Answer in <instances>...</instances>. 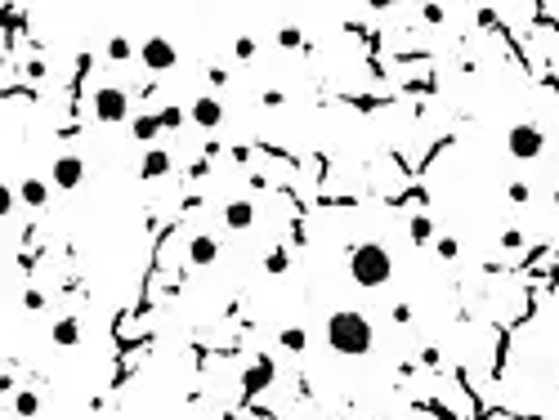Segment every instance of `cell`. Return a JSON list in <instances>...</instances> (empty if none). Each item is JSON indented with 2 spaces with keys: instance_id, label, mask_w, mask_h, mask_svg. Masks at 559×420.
<instances>
[{
  "instance_id": "1",
  "label": "cell",
  "mask_w": 559,
  "mask_h": 420,
  "mask_svg": "<svg viewBox=\"0 0 559 420\" xmlns=\"http://www.w3.org/2000/svg\"><path fill=\"white\" fill-rule=\"evenodd\" d=\"M371 344H376V327L367 322L358 309H341L327 317V349L341 358H363L371 354Z\"/></svg>"
},
{
  "instance_id": "2",
  "label": "cell",
  "mask_w": 559,
  "mask_h": 420,
  "mask_svg": "<svg viewBox=\"0 0 559 420\" xmlns=\"http://www.w3.org/2000/svg\"><path fill=\"white\" fill-rule=\"evenodd\" d=\"M349 277H353V287L376 291L394 277V255H389L381 242H358L349 250Z\"/></svg>"
},
{
  "instance_id": "3",
  "label": "cell",
  "mask_w": 559,
  "mask_h": 420,
  "mask_svg": "<svg viewBox=\"0 0 559 420\" xmlns=\"http://www.w3.org/2000/svg\"><path fill=\"white\" fill-rule=\"evenodd\" d=\"M505 153H510L515 161H537L541 153H546V134H541V126H533V121L510 126V134H505Z\"/></svg>"
},
{
  "instance_id": "4",
  "label": "cell",
  "mask_w": 559,
  "mask_h": 420,
  "mask_svg": "<svg viewBox=\"0 0 559 420\" xmlns=\"http://www.w3.org/2000/svg\"><path fill=\"white\" fill-rule=\"evenodd\" d=\"M90 103H94V116H99L104 126H121L126 112H130V94H126L121 86H99Z\"/></svg>"
},
{
  "instance_id": "5",
  "label": "cell",
  "mask_w": 559,
  "mask_h": 420,
  "mask_svg": "<svg viewBox=\"0 0 559 420\" xmlns=\"http://www.w3.org/2000/svg\"><path fill=\"white\" fill-rule=\"evenodd\" d=\"M273 380H278V362L268 358V354H260V358L242 372V402H256Z\"/></svg>"
},
{
  "instance_id": "6",
  "label": "cell",
  "mask_w": 559,
  "mask_h": 420,
  "mask_svg": "<svg viewBox=\"0 0 559 420\" xmlns=\"http://www.w3.org/2000/svg\"><path fill=\"white\" fill-rule=\"evenodd\" d=\"M139 58H143L148 72H171V67L179 63V49L166 41V36H148V41L139 45Z\"/></svg>"
},
{
  "instance_id": "7",
  "label": "cell",
  "mask_w": 559,
  "mask_h": 420,
  "mask_svg": "<svg viewBox=\"0 0 559 420\" xmlns=\"http://www.w3.org/2000/svg\"><path fill=\"white\" fill-rule=\"evenodd\" d=\"M188 116H193L197 130H219V126H224V103H219L215 94H201V98H193Z\"/></svg>"
},
{
  "instance_id": "8",
  "label": "cell",
  "mask_w": 559,
  "mask_h": 420,
  "mask_svg": "<svg viewBox=\"0 0 559 420\" xmlns=\"http://www.w3.org/2000/svg\"><path fill=\"white\" fill-rule=\"evenodd\" d=\"M49 179H54V188H81V179H86V161L81 157H72V153H63L59 161H54V170H49Z\"/></svg>"
},
{
  "instance_id": "9",
  "label": "cell",
  "mask_w": 559,
  "mask_h": 420,
  "mask_svg": "<svg viewBox=\"0 0 559 420\" xmlns=\"http://www.w3.org/2000/svg\"><path fill=\"white\" fill-rule=\"evenodd\" d=\"M49 340H54V349H76V344H81V317H76V313L54 317V327H49Z\"/></svg>"
},
{
  "instance_id": "10",
  "label": "cell",
  "mask_w": 559,
  "mask_h": 420,
  "mask_svg": "<svg viewBox=\"0 0 559 420\" xmlns=\"http://www.w3.org/2000/svg\"><path fill=\"white\" fill-rule=\"evenodd\" d=\"M251 224H256V201H246V197H237L224 206V228L228 232H246Z\"/></svg>"
},
{
  "instance_id": "11",
  "label": "cell",
  "mask_w": 559,
  "mask_h": 420,
  "mask_svg": "<svg viewBox=\"0 0 559 420\" xmlns=\"http://www.w3.org/2000/svg\"><path fill=\"white\" fill-rule=\"evenodd\" d=\"M219 260V242L211 237V232H197V237H188V264L193 268H211Z\"/></svg>"
},
{
  "instance_id": "12",
  "label": "cell",
  "mask_w": 559,
  "mask_h": 420,
  "mask_svg": "<svg viewBox=\"0 0 559 420\" xmlns=\"http://www.w3.org/2000/svg\"><path fill=\"white\" fill-rule=\"evenodd\" d=\"M171 175V153L166 148H148L139 161V179H166Z\"/></svg>"
},
{
  "instance_id": "13",
  "label": "cell",
  "mask_w": 559,
  "mask_h": 420,
  "mask_svg": "<svg viewBox=\"0 0 559 420\" xmlns=\"http://www.w3.org/2000/svg\"><path fill=\"white\" fill-rule=\"evenodd\" d=\"M19 197H23V206H31V210H45L49 206V188L41 179H23L19 183Z\"/></svg>"
},
{
  "instance_id": "14",
  "label": "cell",
  "mask_w": 559,
  "mask_h": 420,
  "mask_svg": "<svg viewBox=\"0 0 559 420\" xmlns=\"http://www.w3.org/2000/svg\"><path fill=\"white\" fill-rule=\"evenodd\" d=\"M161 130H166V126H161V116H152V112H143V116H134V121H130V134H134L139 143H152Z\"/></svg>"
},
{
  "instance_id": "15",
  "label": "cell",
  "mask_w": 559,
  "mask_h": 420,
  "mask_svg": "<svg viewBox=\"0 0 559 420\" xmlns=\"http://www.w3.org/2000/svg\"><path fill=\"white\" fill-rule=\"evenodd\" d=\"M41 411V394L36 389H23L19 398H14V416H23V420H31V416H36Z\"/></svg>"
},
{
  "instance_id": "16",
  "label": "cell",
  "mask_w": 559,
  "mask_h": 420,
  "mask_svg": "<svg viewBox=\"0 0 559 420\" xmlns=\"http://www.w3.org/2000/svg\"><path fill=\"white\" fill-rule=\"evenodd\" d=\"M408 232H412V242H416V246H425V242L434 237V220H430V215H416V220L408 224Z\"/></svg>"
},
{
  "instance_id": "17",
  "label": "cell",
  "mask_w": 559,
  "mask_h": 420,
  "mask_svg": "<svg viewBox=\"0 0 559 420\" xmlns=\"http://www.w3.org/2000/svg\"><path fill=\"white\" fill-rule=\"evenodd\" d=\"M278 340H282V349H286V354H304V344H309V335H304L300 327H286V331L278 335Z\"/></svg>"
},
{
  "instance_id": "18",
  "label": "cell",
  "mask_w": 559,
  "mask_h": 420,
  "mask_svg": "<svg viewBox=\"0 0 559 420\" xmlns=\"http://www.w3.org/2000/svg\"><path fill=\"white\" fill-rule=\"evenodd\" d=\"M286 264H291V255H286V246H273V250H268V260H264V273L282 277V273H286Z\"/></svg>"
},
{
  "instance_id": "19",
  "label": "cell",
  "mask_w": 559,
  "mask_h": 420,
  "mask_svg": "<svg viewBox=\"0 0 559 420\" xmlns=\"http://www.w3.org/2000/svg\"><path fill=\"white\" fill-rule=\"evenodd\" d=\"M108 58H112V63H130V58H134V45H130L126 36H112V41H108Z\"/></svg>"
},
{
  "instance_id": "20",
  "label": "cell",
  "mask_w": 559,
  "mask_h": 420,
  "mask_svg": "<svg viewBox=\"0 0 559 420\" xmlns=\"http://www.w3.org/2000/svg\"><path fill=\"white\" fill-rule=\"evenodd\" d=\"M278 45H282V49H300V45H304L300 27H278Z\"/></svg>"
},
{
  "instance_id": "21",
  "label": "cell",
  "mask_w": 559,
  "mask_h": 420,
  "mask_svg": "<svg viewBox=\"0 0 559 420\" xmlns=\"http://www.w3.org/2000/svg\"><path fill=\"white\" fill-rule=\"evenodd\" d=\"M23 72H27V81H45V76H49V67H45V58H27V63H23Z\"/></svg>"
},
{
  "instance_id": "22",
  "label": "cell",
  "mask_w": 559,
  "mask_h": 420,
  "mask_svg": "<svg viewBox=\"0 0 559 420\" xmlns=\"http://www.w3.org/2000/svg\"><path fill=\"white\" fill-rule=\"evenodd\" d=\"M233 54H237V58H242V63H251V58H256V41H251V36H237V45H233Z\"/></svg>"
},
{
  "instance_id": "23",
  "label": "cell",
  "mask_w": 559,
  "mask_h": 420,
  "mask_svg": "<svg viewBox=\"0 0 559 420\" xmlns=\"http://www.w3.org/2000/svg\"><path fill=\"white\" fill-rule=\"evenodd\" d=\"M157 116H161L166 130H179V126H183V112H179V108H166V112H157Z\"/></svg>"
},
{
  "instance_id": "24",
  "label": "cell",
  "mask_w": 559,
  "mask_h": 420,
  "mask_svg": "<svg viewBox=\"0 0 559 420\" xmlns=\"http://www.w3.org/2000/svg\"><path fill=\"white\" fill-rule=\"evenodd\" d=\"M438 255H443V260H456V255H461V246H456V237H438Z\"/></svg>"
},
{
  "instance_id": "25",
  "label": "cell",
  "mask_w": 559,
  "mask_h": 420,
  "mask_svg": "<svg viewBox=\"0 0 559 420\" xmlns=\"http://www.w3.org/2000/svg\"><path fill=\"white\" fill-rule=\"evenodd\" d=\"M501 246H505V250H519V246H523V232H519V228H505V232H501Z\"/></svg>"
},
{
  "instance_id": "26",
  "label": "cell",
  "mask_w": 559,
  "mask_h": 420,
  "mask_svg": "<svg viewBox=\"0 0 559 420\" xmlns=\"http://www.w3.org/2000/svg\"><path fill=\"white\" fill-rule=\"evenodd\" d=\"M528 183H510V201H515V206H528Z\"/></svg>"
},
{
  "instance_id": "27",
  "label": "cell",
  "mask_w": 559,
  "mask_h": 420,
  "mask_svg": "<svg viewBox=\"0 0 559 420\" xmlns=\"http://www.w3.org/2000/svg\"><path fill=\"white\" fill-rule=\"evenodd\" d=\"M23 304H27V309H31V313H41V309H45V295H41V291H36V287H31V291H27V295H23Z\"/></svg>"
},
{
  "instance_id": "28",
  "label": "cell",
  "mask_w": 559,
  "mask_h": 420,
  "mask_svg": "<svg viewBox=\"0 0 559 420\" xmlns=\"http://www.w3.org/2000/svg\"><path fill=\"white\" fill-rule=\"evenodd\" d=\"M420 19H425V23H434V27H438V23H443V19H448V14H443V9H438V5H425V9H420Z\"/></svg>"
},
{
  "instance_id": "29",
  "label": "cell",
  "mask_w": 559,
  "mask_h": 420,
  "mask_svg": "<svg viewBox=\"0 0 559 420\" xmlns=\"http://www.w3.org/2000/svg\"><path fill=\"white\" fill-rule=\"evenodd\" d=\"M282 103H286L282 90H264V108H282Z\"/></svg>"
},
{
  "instance_id": "30",
  "label": "cell",
  "mask_w": 559,
  "mask_h": 420,
  "mask_svg": "<svg viewBox=\"0 0 559 420\" xmlns=\"http://www.w3.org/2000/svg\"><path fill=\"white\" fill-rule=\"evenodd\" d=\"M211 175V161H193L188 165V179H206Z\"/></svg>"
},
{
  "instance_id": "31",
  "label": "cell",
  "mask_w": 559,
  "mask_h": 420,
  "mask_svg": "<svg viewBox=\"0 0 559 420\" xmlns=\"http://www.w3.org/2000/svg\"><path fill=\"white\" fill-rule=\"evenodd\" d=\"M14 197H19V193H14V188H5V193H0V210H5V215L14 210Z\"/></svg>"
},
{
  "instance_id": "32",
  "label": "cell",
  "mask_w": 559,
  "mask_h": 420,
  "mask_svg": "<svg viewBox=\"0 0 559 420\" xmlns=\"http://www.w3.org/2000/svg\"><path fill=\"white\" fill-rule=\"evenodd\" d=\"M394 322H412V304H394Z\"/></svg>"
},
{
  "instance_id": "33",
  "label": "cell",
  "mask_w": 559,
  "mask_h": 420,
  "mask_svg": "<svg viewBox=\"0 0 559 420\" xmlns=\"http://www.w3.org/2000/svg\"><path fill=\"white\" fill-rule=\"evenodd\" d=\"M420 362H425V367H438V349H420Z\"/></svg>"
},
{
  "instance_id": "34",
  "label": "cell",
  "mask_w": 559,
  "mask_h": 420,
  "mask_svg": "<svg viewBox=\"0 0 559 420\" xmlns=\"http://www.w3.org/2000/svg\"><path fill=\"white\" fill-rule=\"evenodd\" d=\"M555 206H559V188H555Z\"/></svg>"
}]
</instances>
